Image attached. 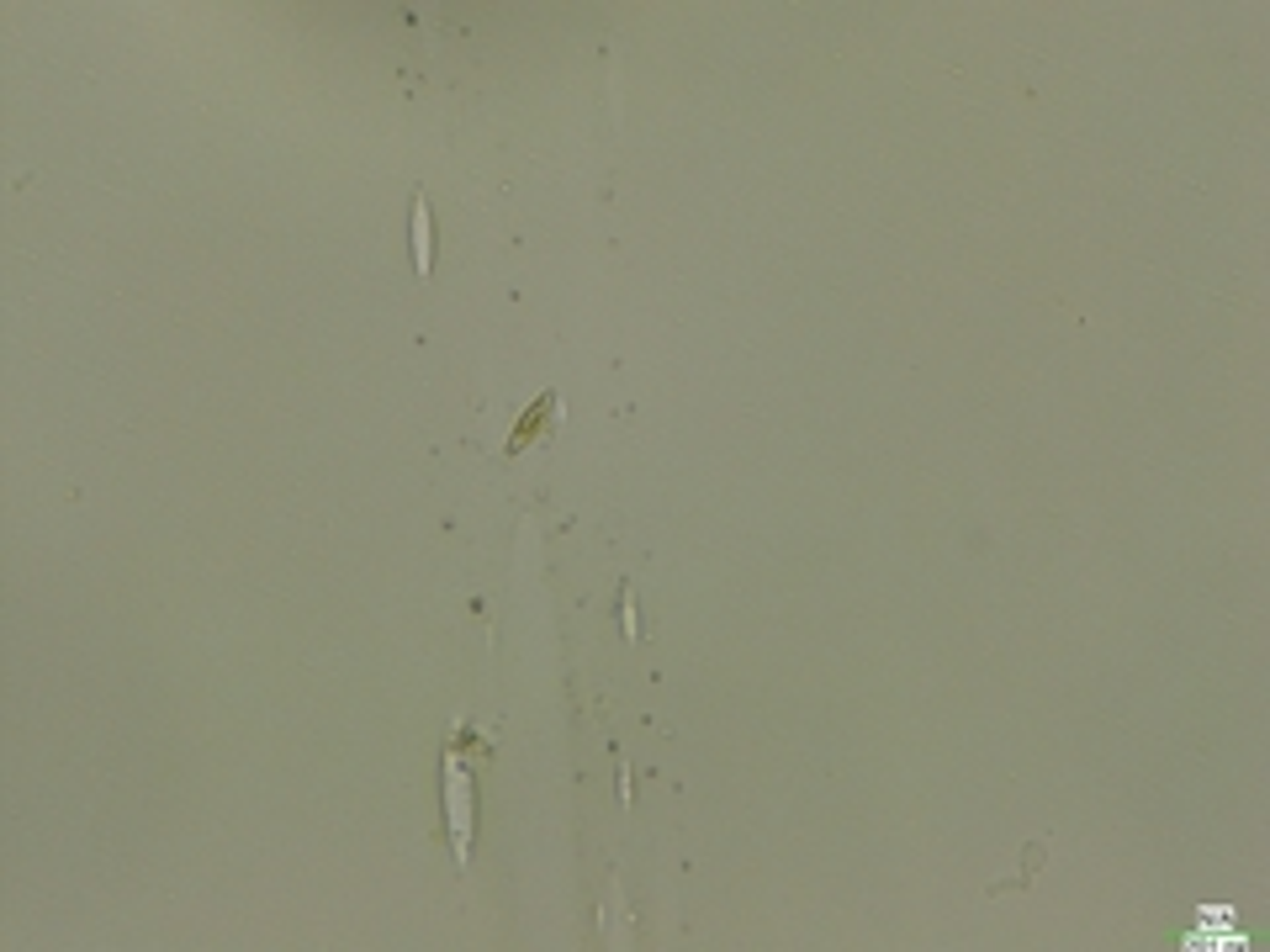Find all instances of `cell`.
I'll return each mask as SVG.
<instances>
[{
  "mask_svg": "<svg viewBox=\"0 0 1270 952\" xmlns=\"http://www.w3.org/2000/svg\"><path fill=\"white\" fill-rule=\"evenodd\" d=\"M550 413H556V397L545 392L540 403H534V408L525 413V419H520V429H514V440H509V456H520L525 445H534V440H540V429H545V419H550Z\"/></svg>",
  "mask_w": 1270,
  "mask_h": 952,
  "instance_id": "6da1fadb",
  "label": "cell"
},
{
  "mask_svg": "<svg viewBox=\"0 0 1270 952\" xmlns=\"http://www.w3.org/2000/svg\"><path fill=\"white\" fill-rule=\"evenodd\" d=\"M413 255H419V276H429V260H434V233H429V207H424V202L413 207Z\"/></svg>",
  "mask_w": 1270,
  "mask_h": 952,
  "instance_id": "7a4b0ae2",
  "label": "cell"
}]
</instances>
